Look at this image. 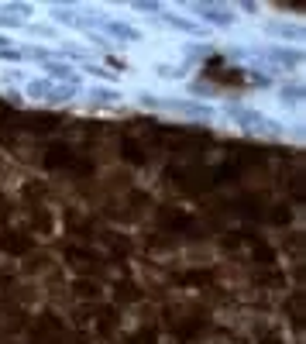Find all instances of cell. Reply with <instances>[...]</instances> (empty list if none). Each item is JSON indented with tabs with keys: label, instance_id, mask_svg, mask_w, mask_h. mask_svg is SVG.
<instances>
[]
</instances>
